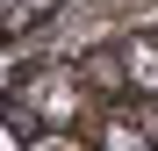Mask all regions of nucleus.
<instances>
[{"label":"nucleus","instance_id":"nucleus-1","mask_svg":"<svg viewBox=\"0 0 158 151\" xmlns=\"http://www.w3.org/2000/svg\"><path fill=\"white\" fill-rule=\"evenodd\" d=\"M15 137H86V65H36L7 86Z\"/></svg>","mask_w":158,"mask_h":151},{"label":"nucleus","instance_id":"nucleus-2","mask_svg":"<svg viewBox=\"0 0 158 151\" xmlns=\"http://www.w3.org/2000/svg\"><path fill=\"white\" fill-rule=\"evenodd\" d=\"M58 0H0V29H22V22H43Z\"/></svg>","mask_w":158,"mask_h":151}]
</instances>
